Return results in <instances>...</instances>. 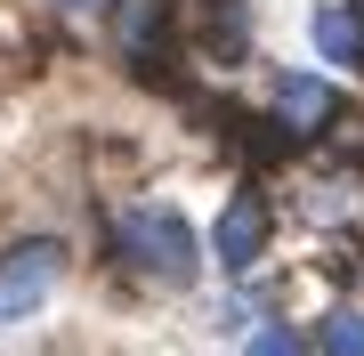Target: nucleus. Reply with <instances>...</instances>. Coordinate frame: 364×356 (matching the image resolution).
<instances>
[{
  "label": "nucleus",
  "mask_w": 364,
  "mask_h": 356,
  "mask_svg": "<svg viewBox=\"0 0 364 356\" xmlns=\"http://www.w3.org/2000/svg\"><path fill=\"white\" fill-rule=\"evenodd\" d=\"M114 251L154 284H195L203 267V243L178 211H114Z\"/></svg>",
  "instance_id": "obj_1"
},
{
  "label": "nucleus",
  "mask_w": 364,
  "mask_h": 356,
  "mask_svg": "<svg viewBox=\"0 0 364 356\" xmlns=\"http://www.w3.org/2000/svg\"><path fill=\"white\" fill-rule=\"evenodd\" d=\"M65 276V243H16L0 251V324H25Z\"/></svg>",
  "instance_id": "obj_2"
},
{
  "label": "nucleus",
  "mask_w": 364,
  "mask_h": 356,
  "mask_svg": "<svg viewBox=\"0 0 364 356\" xmlns=\"http://www.w3.org/2000/svg\"><path fill=\"white\" fill-rule=\"evenodd\" d=\"M332 114H340L332 81H316V73H284V81H275V122H284L291 138H316Z\"/></svg>",
  "instance_id": "obj_3"
},
{
  "label": "nucleus",
  "mask_w": 364,
  "mask_h": 356,
  "mask_svg": "<svg viewBox=\"0 0 364 356\" xmlns=\"http://www.w3.org/2000/svg\"><path fill=\"white\" fill-rule=\"evenodd\" d=\"M267 251V203L259 195H235L227 219H219V267H235V276H251V259Z\"/></svg>",
  "instance_id": "obj_4"
},
{
  "label": "nucleus",
  "mask_w": 364,
  "mask_h": 356,
  "mask_svg": "<svg viewBox=\"0 0 364 356\" xmlns=\"http://www.w3.org/2000/svg\"><path fill=\"white\" fill-rule=\"evenodd\" d=\"M186 25H195V41H203L210 57H243V49H251L243 0H195V9H186Z\"/></svg>",
  "instance_id": "obj_5"
},
{
  "label": "nucleus",
  "mask_w": 364,
  "mask_h": 356,
  "mask_svg": "<svg viewBox=\"0 0 364 356\" xmlns=\"http://www.w3.org/2000/svg\"><path fill=\"white\" fill-rule=\"evenodd\" d=\"M316 49L340 57V65H364V33H356V16H348V9H316Z\"/></svg>",
  "instance_id": "obj_6"
},
{
  "label": "nucleus",
  "mask_w": 364,
  "mask_h": 356,
  "mask_svg": "<svg viewBox=\"0 0 364 356\" xmlns=\"http://www.w3.org/2000/svg\"><path fill=\"white\" fill-rule=\"evenodd\" d=\"M162 9H170V0H122V49L154 57V41H162Z\"/></svg>",
  "instance_id": "obj_7"
},
{
  "label": "nucleus",
  "mask_w": 364,
  "mask_h": 356,
  "mask_svg": "<svg viewBox=\"0 0 364 356\" xmlns=\"http://www.w3.org/2000/svg\"><path fill=\"white\" fill-rule=\"evenodd\" d=\"M324 356H364V316H324Z\"/></svg>",
  "instance_id": "obj_8"
},
{
  "label": "nucleus",
  "mask_w": 364,
  "mask_h": 356,
  "mask_svg": "<svg viewBox=\"0 0 364 356\" xmlns=\"http://www.w3.org/2000/svg\"><path fill=\"white\" fill-rule=\"evenodd\" d=\"M251 356H308V340L284 332V324H259V332H251Z\"/></svg>",
  "instance_id": "obj_9"
},
{
  "label": "nucleus",
  "mask_w": 364,
  "mask_h": 356,
  "mask_svg": "<svg viewBox=\"0 0 364 356\" xmlns=\"http://www.w3.org/2000/svg\"><path fill=\"white\" fill-rule=\"evenodd\" d=\"M348 16H356V33H364V0H356V9H348Z\"/></svg>",
  "instance_id": "obj_10"
},
{
  "label": "nucleus",
  "mask_w": 364,
  "mask_h": 356,
  "mask_svg": "<svg viewBox=\"0 0 364 356\" xmlns=\"http://www.w3.org/2000/svg\"><path fill=\"white\" fill-rule=\"evenodd\" d=\"M73 9H90V0H73Z\"/></svg>",
  "instance_id": "obj_11"
}]
</instances>
